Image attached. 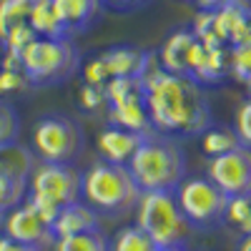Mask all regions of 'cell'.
<instances>
[{
	"label": "cell",
	"instance_id": "obj_10",
	"mask_svg": "<svg viewBox=\"0 0 251 251\" xmlns=\"http://www.w3.org/2000/svg\"><path fill=\"white\" fill-rule=\"evenodd\" d=\"M0 234H5L20 244H30L40 251H46L53 246V234H50V226L40 219L33 208L23 201V203H18L15 208H10V211H5V219H3V231Z\"/></svg>",
	"mask_w": 251,
	"mask_h": 251
},
{
	"label": "cell",
	"instance_id": "obj_37",
	"mask_svg": "<svg viewBox=\"0 0 251 251\" xmlns=\"http://www.w3.org/2000/svg\"><path fill=\"white\" fill-rule=\"evenodd\" d=\"M244 86H246V91H249V100H251V78H249V80L244 83Z\"/></svg>",
	"mask_w": 251,
	"mask_h": 251
},
{
	"label": "cell",
	"instance_id": "obj_39",
	"mask_svg": "<svg viewBox=\"0 0 251 251\" xmlns=\"http://www.w3.org/2000/svg\"><path fill=\"white\" fill-rule=\"evenodd\" d=\"M188 3H191V0H188Z\"/></svg>",
	"mask_w": 251,
	"mask_h": 251
},
{
	"label": "cell",
	"instance_id": "obj_13",
	"mask_svg": "<svg viewBox=\"0 0 251 251\" xmlns=\"http://www.w3.org/2000/svg\"><path fill=\"white\" fill-rule=\"evenodd\" d=\"M188 78H194L199 86H219L226 75V48L224 46H203L196 40V48L188 60Z\"/></svg>",
	"mask_w": 251,
	"mask_h": 251
},
{
	"label": "cell",
	"instance_id": "obj_15",
	"mask_svg": "<svg viewBox=\"0 0 251 251\" xmlns=\"http://www.w3.org/2000/svg\"><path fill=\"white\" fill-rule=\"evenodd\" d=\"M141 141H143L141 133L118 128V126H111V123L106 126V128H100L98 136H96V146H98L100 161L118 163V166H126L131 161V156L136 153Z\"/></svg>",
	"mask_w": 251,
	"mask_h": 251
},
{
	"label": "cell",
	"instance_id": "obj_2",
	"mask_svg": "<svg viewBox=\"0 0 251 251\" xmlns=\"http://www.w3.org/2000/svg\"><path fill=\"white\" fill-rule=\"evenodd\" d=\"M126 169L141 191H176V186L186 178V153L178 138L153 131L143 136Z\"/></svg>",
	"mask_w": 251,
	"mask_h": 251
},
{
	"label": "cell",
	"instance_id": "obj_29",
	"mask_svg": "<svg viewBox=\"0 0 251 251\" xmlns=\"http://www.w3.org/2000/svg\"><path fill=\"white\" fill-rule=\"evenodd\" d=\"M28 88H30V83H28L23 71H18V68H0V98L20 93V91H28Z\"/></svg>",
	"mask_w": 251,
	"mask_h": 251
},
{
	"label": "cell",
	"instance_id": "obj_8",
	"mask_svg": "<svg viewBox=\"0 0 251 251\" xmlns=\"http://www.w3.org/2000/svg\"><path fill=\"white\" fill-rule=\"evenodd\" d=\"M28 199L63 208L80 201V174L73 163H35L28 176Z\"/></svg>",
	"mask_w": 251,
	"mask_h": 251
},
{
	"label": "cell",
	"instance_id": "obj_3",
	"mask_svg": "<svg viewBox=\"0 0 251 251\" xmlns=\"http://www.w3.org/2000/svg\"><path fill=\"white\" fill-rule=\"evenodd\" d=\"M141 188L131 171L118 163L96 161L80 174V201H86L98 216L118 219L136 211Z\"/></svg>",
	"mask_w": 251,
	"mask_h": 251
},
{
	"label": "cell",
	"instance_id": "obj_1",
	"mask_svg": "<svg viewBox=\"0 0 251 251\" xmlns=\"http://www.w3.org/2000/svg\"><path fill=\"white\" fill-rule=\"evenodd\" d=\"M143 103L149 111L151 128L171 138H194L214 126V111L203 86L188 75L166 73L158 66L156 50L146 53L143 71Z\"/></svg>",
	"mask_w": 251,
	"mask_h": 251
},
{
	"label": "cell",
	"instance_id": "obj_30",
	"mask_svg": "<svg viewBox=\"0 0 251 251\" xmlns=\"http://www.w3.org/2000/svg\"><path fill=\"white\" fill-rule=\"evenodd\" d=\"M234 133L239 136V143L251 149V100L246 98L241 106L236 108V116H234Z\"/></svg>",
	"mask_w": 251,
	"mask_h": 251
},
{
	"label": "cell",
	"instance_id": "obj_38",
	"mask_svg": "<svg viewBox=\"0 0 251 251\" xmlns=\"http://www.w3.org/2000/svg\"><path fill=\"white\" fill-rule=\"evenodd\" d=\"M3 219H5V214L0 211V231H3Z\"/></svg>",
	"mask_w": 251,
	"mask_h": 251
},
{
	"label": "cell",
	"instance_id": "obj_16",
	"mask_svg": "<svg viewBox=\"0 0 251 251\" xmlns=\"http://www.w3.org/2000/svg\"><path fill=\"white\" fill-rule=\"evenodd\" d=\"M98 228H100L98 211H93L86 201H73L58 211V216L50 224V234H53V239H60V236L98 231Z\"/></svg>",
	"mask_w": 251,
	"mask_h": 251
},
{
	"label": "cell",
	"instance_id": "obj_4",
	"mask_svg": "<svg viewBox=\"0 0 251 251\" xmlns=\"http://www.w3.org/2000/svg\"><path fill=\"white\" fill-rule=\"evenodd\" d=\"M20 68L30 88L60 86L80 71V53L73 38H35L20 53Z\"/></svg>",
	"mask_w": 251,
	"mask_h": 251
},
{
	"label": "cell",
	"instance_id": "obj_34",
	"mask_svg": "<svg viewBox=\"0 0 251 251\" xmlns=\"http://www.w3.org/2000/svg\"><path fill=\"white\" fill-rule=\"evenodd\" d=\"M191 3H194L199 10H219L221 5L228 3V0H191Z\"/></svg>",
	"mask_w": 251,
	"mask_h": 251
},
{
	"label": "cell",
	"instance_id": "obj_6",
	"mask_svg": "<svg viewBox=\"0 0 251 251\" xmlns=\"http://www.w3.org/2000/svg\"><path fill=\"white\" fill-rule=\"evenodd\" d=\"M86 138H83V126L66 116V113H48L38 118L33 126V153L43 163H73Z\"/></svg>",
	"mask_w": 251,
	"mask_h": 251
},
{
	"label": "cell",
	"instance_id": "obj_26",
	"mask_svg": "<svg viewBox=\"0 0 251 251\" xmlns=\"http://www.w3.org/2000/svg\"><path fill=\"white\" fill-rule=\"evenodd\" d=\"M33 0H0V40L5 38V33L13 25L28 23Z\"/></svg>",
	"mask_w": 251,
	"mask_h": 251
},
{
	"label": "cell",
	"instance_id": "obj_12",
	"mask_svg": "<svg viewBox=\"0 0 251 251\" xmlns=\"http://www.w3.org/2000/svg\"><path fill=\"white\" fill-rule=\"evenodd\" d=\"M50 5L68 38L91 30L103 13L100 0H50Z\"/></svg>",
	"mask_w": 251,
	"mask_h": 251
},
{
	"label": "cell",
	"instance_id": "obj_28",
	"mask_svg": "<svg viewBox=\"0 0 251 251\" xmlns=\"http://www.w3.org/2000/svg\"><path fill=\"white\" fill-rule=\"evenodd\" d=\"M38 35L33 33V28L28 25V23H20V25H13L8 33H5V38L0 40V46H3V50L5 53H15V55H20L23 53L33 40H35Z\"/></svg>",
	"mask_w": 251,
	"mask_h": 251
},
{
	"label": "cell",
	"instance_id": "obj_24",
	"mask_svg": "<svg viewBox=\"0 0 251 251\" xmlns=\"http://www.w3.org/2000/svg\"><path fill=\"white\" fill-rule=\"evenodd\" d=\"M224 224L234 226L241 236L251 234V196H228L224 208Z\"/></svg>",
	"mask_w": 251,
	"mask_h": 251
},
{
	"label": "cell",
	"instance_id": "obj_32",
	"mask_svg": "<svg viewBox=\"0 0 251 251\" xmlns=\"http://www.w3.org/2000/svg\"><path fill=\"white\" fill-rule=\"evenodd\" d=\"M153 0H100L103 10H111V13H121V15H128L136 10L149 8Z\"/></svg>",
	"mask_w": 251,
	"mask_h": 251
},
{
	"label": "cell",
	"instance_id": "obj_7",
	"mask_svg": "<svg viewBox=\"0 0 251 251\" xmlns=\"http://www.w3.org/2000/svg\"><path fill=\"white\" fill-rule=\"evenodd\" d=\"M176 201L183 219L191 228L208 231L224 224V208H226V194L206 176H191L183 178L176 186Z\"/></svg>",
	"mask_w": 251,
	"mask_h": 251
},
{
	"label": "cell",
	"instance_id": "obj_27",
	"mask_svg": "<svg viewBox=\"0 0 251 251\" xmlns=\"http://www.w3.org/2000/svg\"><path fill=\"white\" fill-rule=\"evenodd\" d=\"M20 136V116L10 100L0 98V149L18 143Z\"/></svg>",
	"mask_w": 251,
	"mask_h": 251
},
{
	"label": "cell",
	"instance_id": "obj_14",
	"mask_svg": "<svg viewBox=\"0 0 251 251\" xmlns=\"http://www.w3.org/2000/svg\"><path fill=\"white\" fill-rule=\"evenodd\" d=\"M196 48V38L188 28H178L171 30L166 35L163 46L156 50L158 58V66L166 73H174V75H188V60H191V53Z\"/></svg>",
	"mask_w": 251,
	"mask_h": 251
},
{
	"label": "cell",
	"instance_id": "obj_23",
	"mask_svg": "<svg viewBox=\"0 0 251 251\" xmlns=\"http://www.w3.org/2000/svg\"><path fill=\"white\" fill-rule=\"evenodd\" d=\"M153 241L146 236L136 224L121 226L108 239V251H153Z\"/></svg>",
	"mask_w": 251,
	"mask_h": 251
},
{
	"label": "cell",
	"instance_id": "obj_25",
	"mask_svg": "<svg viewBox=\"0 0 251 251\" xmlns=\"http://www.w3.org/2000/svg\"><path fill=\"white\" fill-rule=\"evenodd\" d=\"M226 75L239 83H246L251 78V43L226 48Z\"/></svg>",
	"mask_w": 251,
	"mask_h": 251
},
{
	"label": "cell",
	"instance_id": "obj_35",
	"mask_svg": "<svg viewBox=\"0 0 251 251\" xmlns=\"http://www.w3.org/2000/svg\"><path fill=\"white\" fill-rule=\"evenodd\" d=\"M153 251H188L186 246H156Z\"/></svg>",
	"mask_w": 251,
	"mask_h": 251
},
{
	"label": "cell",
	"instance_id": "obj_20",
	"mask_svg": "<svg viewBox=\"0 0 251 251\" xmlns=\"http://www.w3.org/2000/svg\"><path fill=\"white\" fill-rule=\"evenodd\" d=\"M239 143V136L234 133L231 126H211L201 133V151L206 158H216L228 151H234Z\"/></svg>",
	"mask_w": 251,
	"mask_h": 251
},
{
	"label": "cell",
	"instance_id": "obj_18",
	"mask_svg": "<svg viewBox=\"0 0 251 251\" xmlns=\"http://www.w3.org/2000/svg\"><path fill=\"white\" fill-rule=\"evenodd\" d=\"M108 123L118 126V128H126V131L141 133V136L153 133L143 98H131V100L116 103V106H108Z\"/></svg>",
	"mask_w": 251,
	"mask_h": 251
},
{
	"label": "cell",
	"instance_id": "obj_22",
	"mask_svg": "<svg viewBox=\"0 0 251 251\" xmlns=\"http://www.w3.org/2000/svg\"><path fill=\"white\" fill-rule=\"evenodd\" d=\"M50 251H108V236L100 231H86L73 236H60L53 241Z\"/></svg>",
	"mask_w": 251,
	"mask_h": 251
},
{
	"label": "cell",
	"instance_id": "obj_33",
	"mask_svg": "<svg viewBox=\"0 0 251 251\" xmlns=\"http://www.w3.org/2000/svg\"><path fill=\"white\" fill-rule=\"evenodd\" d=\"M0 251H40V249H35L30 244H20V241H15L5 234H0Z\"/></svg>",
	"mask_w": 251,
	"mask_h": 251
},
{
	"label": "cell",
	"instance_id": "obj_31",
	"mask_svg": "<svg viewBox=\"0 0 251 251\" xmlns=\"http://www.w3.org/2000/svg\"><path fill=\"white\" fill-rule=\"evenodd\" d=\"M103 103H106V93H103V86H91V83H83L78 88V106L83 111H98Z\"/></svg>",
	"mask_w": 251,
	"mask_h": 251
},
{
	"label": "cell",
	"instance_id": "obj_36",
	"mask_svg": "<svg viewBox=\"0 0 251 251\" xmlns=\"http://www.w3.org/2000/svg\"><path fill=\"white\" fill-rule=\"evenodd\" d=\"M239 251H251V234L241 239V246H239Z\"/></svg>",
	"mask_w": 251,
	"mask_h": 251
},
{
	"label": "cell",
	"instance_id": "obj_11",
	"mask_svg": "<svg viewBox=\"0 0 251 251\" xmlns=\"http://www.w3.org/2000/svg\"><path fill=\"white\" fill-rule=\"evenodd\" d=\"M214 35L224 48L251 43V0H228L214 10Z\"/></svg>",
	"mask_w": 251,
	"mask_h": 251
},
{
	"label": "cell",
	"instance_id": "obj_19",
	"mask_svg": "<svg viewBox=\"0 0 251 251\" xmlns=\"http://www.w3.org/2000/svg\"><path fill=\"white\" fill-rule=\"evenodd\" d=\"M28 25L33 28L38 38H68L53 13L50 0H33L30 13H28Z\"/></svg>",
	"mask_w": 251,
	"mask_h": 251
},
{
	"label": "cell",
	"instance_id": "obj_21",
	"mask_svg": "<svg viewBox=\"0 0 251 251\" xmlns=\"http://www.w3.org/2000/svg\"><path fill=\"white\" fill-rule=\"evenodd\" d=\"M28 196V178L18 176L0 166V211H10L18 203H23Z\"/></svg>",
	"mask_w": 251,
	"mask_h": 251
},
{
	"label": "cell",
	"instance_id": "obj_17",
	"mask_svg": "<svg viewBox=\"0 0 251 251\" xmlns=\"http://www.w3.org/2000/svg\"><path fill=\"white\" fill-rule=\"evenodd\" d=\"M149 50H138L133 46H113L98 53L108 78H138L143 71V60Z\"/></svg>",
	"mask_w": 251,
	"mask_h": 251
},
{
	"label": "cell",
	"instance_id": "obj_5",
	"mask_svg": "<svg viewBox=\"0 0 251 251\" xmlns=\"http://www.w3.org/2000/svg\"><path fill=\"white\" fill-rule=\"evenodd\" d=\"M136 226L153 246H186L194 231L183 219L174 191H141L136 203Z\"/></svg>",
	"mask_w": 251,
	"mask_h": 251
},
{
	"label": "cell",
	"instance_id": "obj_9",
	"mask_svg": "<svg viewBox=\"0 0 251 251\" xmlns=\"http://www.w3.org/2000/svg\"><path fill=\"white\" fill-rule=\"evenodd\" d=\"M206 178H211L226 196H251V149L236 146L224 156L208 158Z\"/></svg>",
	"mask_w": 251,
	"mask_h": 251
}]
</instances>
